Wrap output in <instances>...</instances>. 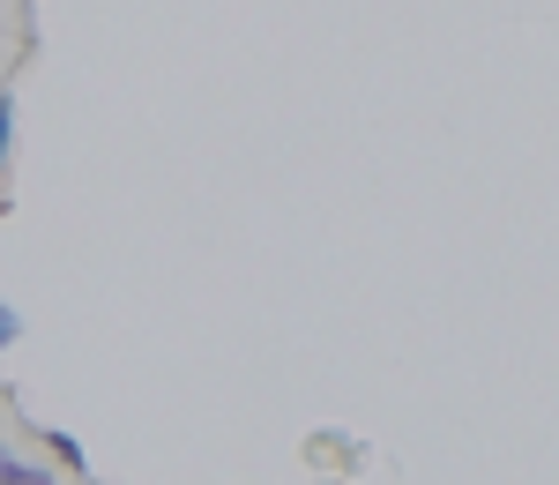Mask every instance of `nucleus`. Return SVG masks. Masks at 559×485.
<instances>
[{"instance_id": "nucleus-1", "label": "nucleus", "mask_w": 559, "mask_h": 485, "mask_svg": "<svg viewBox=\"0 0 559 485\" xmlns=\"http://www.w3.org/2000/svg\"><path fill=\"white\" fill-rule=\"evenodd\" d=\"M38 441L52 448V456H60V463H68V471H90V456H83V441H75V434H52V426H45Z\"/></svg>"}, {"instance_id": "nucleus-2", "label": "nucleus", "mask_w": 559, "mask_h": 485, "mask_svg": "<svg viewBox=\"0 0 559 485\" xmlns=\"http://www.w3.org/2000/svg\"><path fill=\"white\" fill-rule=\"evenodd\" d=\"M31 478H38V463L15 456V448H0V485H31Z\"/></svg>"}, {"instance_id": "nucleus-3", "label": "nucleus", "mask_w": 559, "mask_h": 485, "mask_svg": "<svg viewBox=\"0 0 559 485\" xmlns=\"http://www.w3.org/2000/svg\"><path fill=\"white\" fill-rule=\"evenodd\" d=\"M8 142H15V90H0V165H8Z\"/></svg>"}, {"instance_id": "nucleus-4", "label": "nucleus", "mask_w": 559, "mask_h": 485, "mask_svg": "<svg viewBox=\"0 0 559 485\" xmlns=\"http://www.w3.org/2000/svg\"><path fill=\"white\" fill-rule=\"evenodd\" d=\"M15 336H23V321H15V307L0 299V352H15Z\"/></svg>"}, {"instance_id": "nucleus-5", "label": "nucleus", "mask_w": 559, "mask_h": 485, "mask_svg": "<svg viewBox=\"0 0 559 485\" xmlns=\"http://www.w3.org/2000/svg\"><path fill=\"white\" fill-rule=\"evenodd\" d=\"M31 485H60V478H52V471H45V463H38V478H31Z\"/></svg>"}]
</instances>
